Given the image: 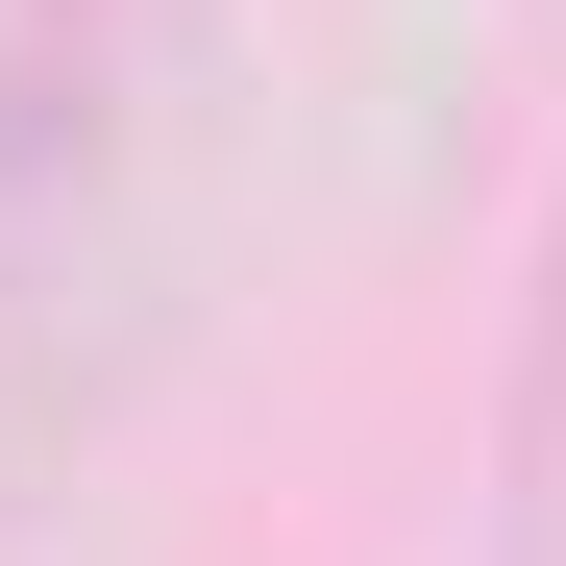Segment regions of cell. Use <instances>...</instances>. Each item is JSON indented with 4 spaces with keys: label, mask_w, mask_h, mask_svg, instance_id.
Masks as SVG:
<instances>
[{
    "label": "cell",
    "mask_w": 566,
    "mask_h": 566,
    "mask_svg": "<svg viewBox=\"0 0 566 566\" xmlns=\"http://www.w3.org/2000/svg\"><path fill=\"white\" fill-rule=\"evenodd\" d=\"M124 25H148V0H0V247L50 222V172H99V124H124Z\"/></svg>",
    "instance_id": "obj_1"
},
{
    "label": "cell",
    "mask_w": 566,
    "mask_h": 566,
    "mask_svg": "<svg viewBox=\"0 0 566 566\" xmlns=\"http://www.w3.org/2000/svg\"><path fill=\"white\" fill-rule=\"evenodd\" d=\"M517 566H566V247H542V345H517Z\"/></svg>",
    "instance_id": "obj_2"
}]
</instances>
